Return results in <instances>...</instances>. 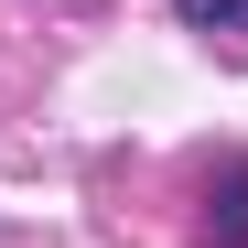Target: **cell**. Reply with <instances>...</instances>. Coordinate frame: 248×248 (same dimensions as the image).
Returning a JSON list of instances; mask_svg holds the SVG:
<instances>
[{"label": "cell", "instance_id": "obj_1", "mask_svg": "<svg viewBox=\"0 0 248 248\" xmlns=\"http://www.w3.org/2000/svg\"><path fill=\"white\" fill-rule=\"evenodd\" d=\"M205 237H216V248H248V162L216 173V216H205Z\"/></svg>", "mask_w": 248, "mask_h": 248}, {"label": "cell", "instance_id": "obj_2", "mask_svg": "<svg viewBox=\"0 0 248 248\" xmlns=\"http://www.w3.org/2000/svg\"><path fill=\"white\" fill-rule=\"evenodd\" d=\"M173 11L194 32H227V44H248V0H173Z\"/></svg>", "mask_w": 248, "mask_h": 248}]
</instances>
